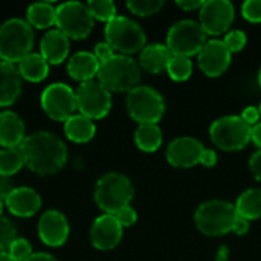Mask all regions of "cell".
<instances>
[{
  "instance_id": "6da1fadb",
  "label": "cell",
  "mask_w": 261,
  "mask_h": 261,
  "mask_svg": "<svg viewBox=\"0 0 261 261\" xmlns=\"http://www.w3.org/2000/svg\"><path fill=\"white\" fill-rule=\"evenodd\" d=\"M24 165L38 176H50L64 168L67 162L66 144L50 132H35L20 147Z\"/></svg>"
},
{
  "instance_id": "7a4b0ae2",
  "label": "cell",
  "mask_w": 261,
  "mask_h": 261,
  "mask_svg": "<svg viewBox=\"0 0 261 261\" xmlns=\"http://www.w3.org/2000/svg\"><path fill=\"white\" fill-rule=\"evenodd\" d=\"M95 202L104 214H115L130 206L135 190L130 179L121 173H107L95 185Z\"/></svg>"
},
{
  "instance_id": "3957f363",
  "label": "cell",
  "mask_w": 261,
  "mask_h": 261,
  "mask_svg": "<svg viewBox=\"0 0 261 261\" xmlns=\"http://www.w3.org/2000/svg\"><path fill=\"white\" fill-rule=\"evenodd\" d=\"M34 46V29L26 20L9 18L0 26V60L18 64Z\"/></svg>"
},
{
  "instance_id": "277c9868",
  "label": "cell",
  "mask_w": 261,
  "mask_h": 261,
  "mask_svg": "<svg viewBox=\"0 0 261 261\" xmlns=\"http://www.w3.org/2000/svg\"><path fill=\"white\" fill-rule=\"evenodd\" d=\"M96 78L110 93H128L139 84L141 70L132 57L116 54L110 60L101 63Z\"/></svg>"
},
{
  "instance_id": "5b68a950",
  "label": "cell",
  "mask_w": 261,
  "mask_h": 261,
  "mask_svg": "<svg viewBox=\"0 0 261 261\" xmlns=\"http://www.w3.org/2000/svg\"><path fill=\"white\" fill-rule=\"evenodd\" d=\"M236 217V206L225 200H208L194 213L197 229L208 237H220L231 232Z\"/></svg>"
},
{
  "instance_id": "8992f818",
  "label": "cell",
  "mask_w": 261,
  "mask_h": 261,
  "mask_svg": "<svg viewBox=\"0 0 261 261\" xmlns=\"http://www.w3.org/2000/svg\"><path fill=\"white\" fill-rule=\"evenodd\" d=\"M104 35L115 52L127 57L142 50L147 43L144 29L132 18L122 15H116L112 21L106 23Z\"/></svg>"
},
{
  "instance_id": "52a82bcc",
  "label": "cell",
  "mask_w": 261,
  "mask_h": 261,
  "mask_svg": "<svg viewBox=\"0 0 261 261\" xmlns=\"http://www.w3.org/2000/svg\"><path fill=\"white\" fill-rule=\"evenodd\" d=\"M127 112L133 121L142 124H158L165 113L164 96L150 86H136L127 93Z\"/></svg>"
},
{
  "instance_id": "ba28073f",
  "label": "cell",
  "mask_w": 261,
  "mask_h": 261,
  "mask_svg": "<svg viewBox=\"0 0 261 261\" xmlns=\"http://www.w3.org/2000/svg\"><path fill=\"white\" fill-rule=\"evenodd\" d=\"M251 133L252 127L236 115L222 116L210 127V138L213 144L225 151L243 150L251 142Z\"/></svg>"
},
{
  "instance_id": "9c48e42d",
  "label": "cell",
  "mask_w": 261,
  "mask_h": 261,
  "mask_svg": "<svg viewBox=\"0 0 261 261\" xmlns=\"http://www.w3.org/2000/svg\"><path fill=\"white\" fill-rule=\"evenodd\" d=\"M206 41L208 35L202 29L200 23L194 20H180L168 29L165 44L173 55L190 58L193 55H199Z\"/></svg>"
},
{
  "instance_id": "30bf717a",
  "label": "cell",
  "mask_w": 261,
  "mask_h": 261,
  "mask_svg": "<svg viewBox=\"0 0 261 261\" xmlns=\"http://www.w3.org/2000/svg\"><path fill=\"white\" fill-rule=\"evenodd\" d=\"M93 17L86 3L66 2L57 8V28L69 40H84L93 29Z\"/></svg>"
},
{
  "instance_id": "8fae6325",
  "label": "cell",
  "mask_w": 261,
  "mask_h": 261,
  "mask_svg": "<svg viewBox=\"0 0 261 261\" xmlns=\"http://www.w3.org/2000/svg\"><path fill=\"white\" fill-rule=\"evenodd\" d=\"M76 93V106L80 115L98 121L106 118L112 109V93L99 83V81H87L81 83Z\"/></svg>"
},
{
  "instance_id": "7c38bea8",
  "label": "cell",
  "mask_w": 261,
  "mask_h": 261,
  "mask_svg": "<svg viewBox=\"0 0 261 261\" xmlns=\"http://www.w3.org/2000/svg\"><path fill=\"white\" fill-rule=\"evenodd\" d=\"M41 109L44 113L58 122H66L78 110L75 90L64 83H54L41 93Z\"/></svg>"
},
{
  "instance_id": "4fadbf2b",
  "label": "cell",
  "mask_w": 261,
  "mask_h": 261,
  "mask_svg": "<svg viewBox=\"0 0 261 261\" xmlns=\"http://www.w3.org/2000/svg\"><path fill=\"white\" fill-rule=\"evenodd\" d=\"M236 17V9L234 5L229 0H208L203 2L199 18H200V26L205 31L206 35H222L225 34Z\"/></svg>"
},
{
  "instance_id": "5bb4252c",
  "label": "cell",
  "mask_w": 261,
  "mask_h": 261,
  "mask_svg": "<svg viewBox=\"0 0 261 261\" xmlns=\"http://www.w3.org/2000/svg\"><path fill=\"white\" fill-rule=\"evenodd\" d=\"M197 60L200 70L206 76L217 78L228 70L232 60V54L228 50L223 40L213 38L205 43V46L197 55Z\"/></svg>"
},
{
  "instance_id": "9a60e30c",
  "label": "cell",
  "mask_w": 261,
  "mask_h": 261,
  "mask_svg": "<svg viewBox=\"0 0 261 261\" xmlns=\"http://www.w3.org/2000/svg\"><path fill=\"white\" fill-rule=\"evenodd\" d=\"M203 150V144L196 138L182 136L171 141L167 147V161L176 168H191L200 164V156Z\"/></svg>"
},
{
  "instance_id": "2e32d148",
  "label": "cell",
  "mask_w": 261,
  "mask_h": 261,
  "mask_svg": "<svg viewBox=\"0 0 261 261\" xmlns=\"http://www.w3.org/2000/svg\"><path fill=\"white\" fill-rule=\"evenodd\" d=\"M69 232L70 228L66 216L57 210L46 211L38 220V237L46 246H63L69 239Z\"/></svg>"
},
{
  "instance_id": "e0dca14e",
  "label": "cell",
  "mask_w": 261,
  "mask_h": 261,
  "mask_svg": "<svg viewBox=\"0 0 261 261\" xmlns=\"http://www.w3.org/2000/svg\"><path fill=\"white\" fill-rule=\"evenodd\" d=\"M122 226L112 214H102L95 219L90 228V242L99 251L115 249L122 240Z\"/></svg>"
},
{
  "instance_id": "ac0fdd59",
  "label": "cell",
  "mask_w": 261,
  "mask_h": 261,
  "mask_svg": "<svg viewBox=\"0 0 261 261\" xmlns=\"http://www.w3.org/2000/svg\"><path fill=\"white\" fill-rule=\"evenodd\" d=\"M5 205L12 216L26 219L38 213L41 208V197L35 190L29 187H17L8 194Z\"/></svg>"
},
{
  "instance_id": "d6986e66",
  "label": "cell",
  "mask_w": 261,
  "mask_h": 261,
  "mask_svg": "<svg viewBox=\"0 0 261 261\" xmlns=\"http://www.w3.org/2000/svg\"><path fill=\"white\" fill-rule=\"evenodd\" d=\"M23 78L15 64L0 61V107H8L21 93Z\"/></svg>"
},
{
  "instance_id": "ffe728a7",
  "label": "cell",
  "mask_w": 261,
  "mask_h": 261,
  "mask_svg": "<svg viewBox=\"0 0 261 261\" xmlns=\"http://www.w3.org/2000/svg\"><path fill=\"white\" fill-rule=\"evenodd\" d=\"M69 49L70 40L60 29L47 31L40 41V55L49 64L63 63L69 55Z\"/></svg>"
},
{
  "instance_id": "44dd1931",
  "label": "cell",
  "mask_w": 261,
  "mask_h": 261,
  "mask_svg": "<svg viewBox=\"0 0 261 261\" xmlns=\"http://www.w3.org/2000/svg\"><path fill=\"white\" fill-rule=\"evenodd\" d=\"M24 139L23 119L15 112H0V145L3 148H20Z\"/></svg>"
},
{
  "instance_id": "7402d4cb",
  "label": "cell",
  "mask_w": 261,
  "mask_h": 261,
  "mask_svg": "<svg viewBox=\"0 0 261 261\" xmlns=\"http://www.w3.org/2000/svg\"><path fill=\"white\" fill-rule=\"evenodd\" d=\"M99 66H101V63L93 55V52L80 50L69 58L67 72H69L70 78H73L75 81L87 83V81H93V78L98 76Z\"/></svg>"
},
{
  "instance_id": "603a6c76",
  "label": "cell",
  "mask_w": 261,
  "mask_h": 261,
  "mask_svg": "<svg viewBox=\"0 0 261 261\" xmlns=\"http://www.w3.org/2000/svg\"><path fill=\"white\" fill-rule=\"evenodd\" d=\"M173 57L167 44L161 43H153L145 46L141 50L139 55V64L144 70L150 73H161L162 70H167L168 61Z\"/></svg>"
},
{
  "instance_id": "cb8c5ba5",
  "label": "cell",
  "mask_w": 261,
  "mask_h": 261,
  "mask_svg": "<svg viewBox=\"0 0 261 261\" xmlns=\"http://www.w3.org/2000/svg\"><path fill=\"white\" fill-rule=\"evenodd\" d=\"M64 135L75 144H86L96 135V125L83 115H73L64 122Z\"/></svg>"
},
{
  "instance_id": "d4e9b609",
  "label": "cell",
  "mask_w": 261,
  "mask_h": 261,
  "mask_svg": "<svg viewBox=\"0 0 261 261\" xmlns=\"http://www.w3.org/2000/svg\"><path fill=\"white\" fill-rule=\"evenodd\" d=\"M17 69L23 80L29 83H41L49 75V63L40 54H28L18 64Z\"/></svg>"
},
{
  "instance_id": "484cf974",
  "label": "cell",
  "mask_w": 261,
  "mask_h": 261,
  "mask_svg": "<svg viewBox=\"0 0 261 261\" xmlns=\"http://www.w3.org/2000/svg\"><path fill=\"white\" fill-rule=\"evenodd\" d=\"M26 21L31 24V28L47 29L57 21V8L47 2L32 3L26 11Z\"/></svg>"
},
{
  "instance_id": "4316f807",
  "label": "cell",
  "mask_w": 261,
  "mask_h": 261,
  "mask_svg": "<svg viewBox=\"0 0 261 261\" xmlns=\"http://www.w3.org/2000/svg\"><path fill=\"white\" fill-rule=\"evenodd\" d=\"M236 206L237 216L246 219V220H257L261 217V190L260 188H249L243 191Z\"/></svg>"
},
{
  "instance_id": "83f0119b",
  "label": "cell",
  "mask_w": 261,
  "mask_h": 261,
  "mask_svg": "<svg viewBox=\"0 0 261 261\" xmlns=\"http://www.w3.org/2000/svg\"><path fill=\"white\" fill-rule=\"evenodd\" d=\"M162 130L158 124L138 125L135 132V144L145 153H154L162 145Z\"/></svg>"
},
{
  "instance_id": "f1b7e54d",
  "label": "cell",
  "mask_w": 261,
  "mask_h": 261,
  "mask_svg": "<svg viewBox=\"0 0 261 261\" xmlns=\"http://www.w3.org/2000/svg\"><path fill=\"white\" fill-rule=\"evenodd\" d=\"M24 165V158L20 148H2L0 150V174L11 177L17 174Z\"/></svg>"
},
{
  "instance_id": "f546056e",
  "label": "cell",
  "mask_w": 261,
  "mask_h": 261,
  "mask_svg": "<svg viewBox=\"0 0 261 261\" xmlns=\"http://www.w3.org/2000/svg\"><path fill=\"white\" fill-rule=\"evenodd\" d=\"M167 73L173 81H187L193 73V63L188 57L173 55L168 61Z\"/></svg>"
},
{
  "instance_id": "4dcf8cb0",
  "label": "cell",
  "mask_w": 261,
  "mask_h": 261,
  "mask_svg": "<svg viewBox=\"0 0 261 261\" xmlns=\"http://www.w3.org/2000/svg\"><path fill=\"white\" fill-rule=\"evenodd\" d=\"M86 6L90 11L93 20L109 23L116 17V5L112 0H90L86 3Z\"/></svg>"
},
{
  "instance_id": "1f68e13d",
  "label": "cell",
  "mask_w": 261,
  "mask_h": 261,
  "mask_svg": "<svg viewBox=\"0 0 261 261\" xmlns=\"http://www.w3.org/2000/svg\"><path fill=\"white\" fill-rule=\"evenodd\" d=\"M125 6L135 15L148 17V15L159 12L161 8L164 6V2L162 0H130L125 3Z\"/></svg>"
},
{
  "instance_id": "d6a6232c",
  "label": "cell",
  "mask_w": 261,
  "mask_h": 261,
  "mask_svg": "<svg viewBox=\"0 0 261 261\" xmlns=\"http://www.w3.org/2000/svg\"><path fill=\"white\" fill-rule=\"evenodd\" d=\"M17 239L15 225L6 217H0V252H6L9 245Z\"/></svg>"
},
{
  "instance_id": "836d02e7",
  "label": "cell",
  "mask_w": 261,
  "mask_h": 261,
  "mask_svg": "<svg viewBox=\"0 0 261 261\" xmlns=\"http://www.w3.org/2000/svg\"><path fill=\"white\" fill-rule=\"evenodd\" d=\"M8 254L15 261H24L29 258L34 252H32V246L26 239H15L9 248H8Z\"/></svg>"
},
{
  "instance_id": "e575fe53",
  "label": "cell",
  "mask_w": 261,
  "mask_h": 261,
  "mask_svg": "<svg viewBox=\"0 0 261 261\" xmlns=\"http://www.w3.org/2000/svg\"><path fill=\"white\" fill-rule=\"evenodd\" d=\"M223 43L225 46L228 47V50L231 54H236V52H240L245 49L246 43H248V37L243 31L240 29H234L231 32H228L223 38Z\"/></svg>"
},
{
  "instance_id": "d590c367",
  "label": "cell",
  "mask_w": 261,
  "mask_h": 261,
  "mask_svg": "<svg viewBox=\"0 0 261 261\" xmlns=\"http://www.w3.org/2000/svg\"><path fill=\"white\" fill-rule=\"evenodd\" d=\"M242 15L251 23H261V0H248L242 5Z\"/></svg>"
},
{
  "instance_id": "8d00e7d4",
  "label": "cell",
  "mask_w": 261,
  "mask_h": 261,
  "mask_svg": "<svg viewBox=\"0 0 261 261\" xmlns=\"http://www.w3.org/2000/svg\"><path fill=\"white\" fill-rule=\"evenodd\" d=\"M115 219L119 222V225L122 228H128V226H133L138 220V213L132 208V206H125L122 210H119L118 213L113 214Z\"/></svg>"
},
{
  "instance_id": "74e56055",
  "label": "cell",
  "mask_w": 261,
  "mask_h": 261,
  "mask_svg": "<svg viewBox=\"0 0 261 261\" xmlns=\"http://www.w3.org/2000/svg\"><path fill=\"white\" fill-rule=\"evenodd\" d=\"M93 55L98 58L99 63H104V61L110 60L112 57H115L116 54H115L113 47H112L107 41H99V43H96V46H95Z\"/></svg>"
},
{
  "instance_id": "f35d334b",
  "label": "cell",
  "mask_w": 261,
  "mask_h": 261,
  "mask_svg": "<svg viewBox=\"0 0 261 261\" xmlns=\"http://www.w3.org/2000/svg\"><path fill=\"white\" fill-rule=\"evenodd\" d=\"M240 118H242L248 125L254 127V125H257L258 121H260V109H258V107H254V106H249V107H246V109L242 112Z\"/></svg>"
},
{
  "instance_id": "ab89813d",
  "label": "cell",
  "mask_w": 261,
  "mask_h": 261,
  "mask_svg": "<svg viewBox=\"0 0 261 261\" xmlns=\"http://www.w3.org/2000/svg\"><path fill=\"white\" fill-rule=\"evenodd\" d=\"M249 170L252 173V176L261 182V150L252 154V158L249 159Z\"/></svg>"
},
{
  "instance_id": "60d3db41",
  "label": "cell",
  "mask_w": 261,
  "mask_h": 261,
  "mask_svg": "<svg viewBox=\"0 0 261 261\" xmlns=\"http://www.w3.org/2000/svg\"><path fill=\"white\" fill-rule=\"evenodd\" d=\"M249 228H251L249 220H246V219L237 216L236 220H234V225H232V231H231V232H236L237 236H245V234L249 232Z\"/></svg>"
},
{
  "instance_id": "b9f144b4",
  "label": "cell",
  "mask_w": 261,
  "mask_h": 261,
  "mask_svg": "<svg viewBox=\"0 0 261 261\" xmlns=\"http://www.w3.org/2000/svg\"><path fill=\"white\" fill-rule=\"evenodd\" d=\"M200 164L205 167H214L217 164V153L211 148H205L200 156Z\"/></svg>"
},
{
  "instance_id": "7bdbcfd3",
  "label": "cell",
  "mask_w": 261,
  "mask_h": 261,
  "mask_svg": "<svg viewBox=\"0 0 261 261\" xmlns=\"http://www.w3.org/2000/svg\"><path fill=\"white\" fill-rule=\"evenodd\" d=\"M12 182H11V177H6V176H2L0 174V199L5 202V199L8 197V194L12 191Z\"/></svg>"
},
{
  "instance_id": "ee69618b",
  "label": "cell",
  "mask_w": 261,
  "mask_h": 261,
  "mask_svg": "<svg viewBox=\"0 0 261 261\" xmlns=\"http://www.w3.org/2000/svg\"><path fill=\"white\" fill-rule=\"evenodd\" d=\"M203 5L202 0H180V2H176V6H179L180 9L184 11H194V9H200Z\"/></svg>"
},
{
  "instance_id": "f6af8a7d",
  "label": "cell",
  "mask_w": 261,
  "mask_h": 261,
  "mask_svg": "<svg viewBox=\"0 0 261 261\" xmlns=\"http://www.w3.org/2000/svg\"><path fill=\"white\" fill-rule=\"evenodd\" d=\"M24 261H58L54 255L47 254V252H34L29 258Z\"/></svg>"
},
{
  "instance_id": "bcb514c9",
  "label": "cell",
  "mask_w": 261,
  "mask_h": 261,
  "mask_svg": "<svg viewBox=\"0 0 261 261\" xmlns=\"http://www.w3.org/2000/svg\"><path fill=\"white\" fill-rule=\"evenodd\" d=\"M251 141L261 150V122L252 127V133H251Z\"/></svg>"
},
{
  "instance_id": "7dc6e473",
  "label": "cell",
  "mask_w": 261,
  "mask_h": 261,
  "mask_svg": "<svg viewBox=\"0 0 261 261\" xmlns=\"http://www.w3.org/2000/svg\"><path fill=\"white\" fill-rule=\"evenodd\" d=\"M0 261H15L9 254H8V251L6 252H0Z\"/></svg>"
},
{
  "instance_id": "c3c4849f",
  "label": "cell",
  "mask_w": 261,
  "mask_h": 261,
  "mask_svg": "<svg viewBox=\"0 0 261 261\" xmlns=\"http://www.w3.org/2000/svg\"><path fill=\"white\" fill-rule=\"evenodd\" d=\"M3 203H5V202L0 199V217H2V213H3Z\"/></svg>"
},
{
  "instance_id": "681fc988",
  "label": "cell",
  "mask_w": 261,
  "mask_h": 261,
  "mask_svg": "<svg viewBox=\"0 0 261 261\" xmlns=\"http://www.w3.org/2000/svg\"><path fill=\"white\" fill-rule=\"evenodd\" d=\"M258 86H260V89H261V67H260V70H258Z\"/></svg>"
},
{
  "instance_id": "f907efd6",
  "label": "cell",
  "mask_w": 261,
  "mask_h": 261,
  "mask_svg": "<svg viewBox=\"0 0 261 261\" xmlns=\"http://www.w3.org/2000/svg\"><path fill=\"white\" fill-rule=\"evenodd\" d=\"M258 109H260V115H261V104H260V106H258Z\"/></svg>"
}]
</instances>
